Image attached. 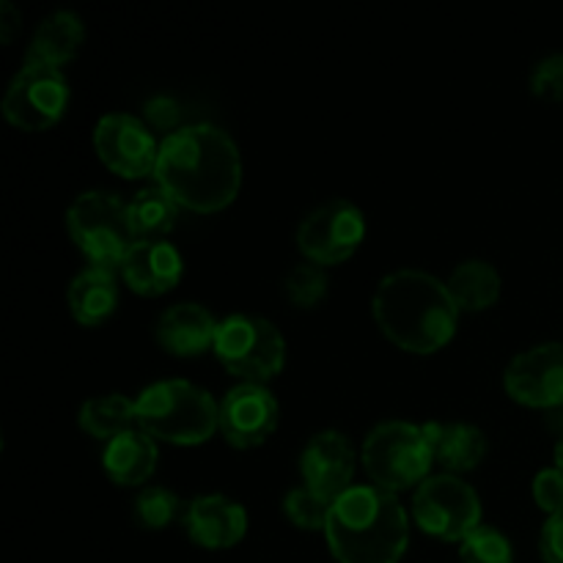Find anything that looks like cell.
<instances>
[{"mask_svg": "<svg viewBox=\"0 0 563 563\" xmlns=\"http://www.w3.org/2000/svg\"><path fill=\"white\" fill-rule=\"evenodd\" d=\"M154 179L181 209L220 212L240 196L242 154L220 126L187 124L159 143Z\"/></svg>", "mask_w": 563, "mask_h": 563, "instance_id": "1", "label": "cell"}, {"mask_svg": "<svg viewBox=\"0 0 563 563\" xmlns=\"http://www.w3.org/2000/svg\"><path fill=\"white\" fill-rule=\"evenodd\" d=\"M372 317L388 341L412 355H434L456 333L460 308L449 286L423 269H394L372 297Z\"/></svg>", "mask_w": 563, "mask_h": 563, "instance_id": "2", "label": "cell"}, {"mask_svg": "<svg viewBox=\"0 0 563 563\" xmlns=\"http://www.w3.org/2000/svg\"><path fill=\"white\" fill-rule=\"evenodd\" d=\"M324 539L339 563H399L410 544V520L394 493L352 487L335 498Z\"/></svg>", "mask_w": 563, "mask_h": 563, "instance_id": "3", "label": "cell"}, {"mask_svg": "<svg viewBox=\"0 0 563 563\" xmlns=\"http://www.w3.org/2000/svg\"><path fill=\"white\" fill-rule=\"evenodd\" d=\"M137 427L170 445H201L220 429V405L187 379H163L135 399Z\"/></svg>", "mask_w": 563, "mask_h": 563, "instance_id": "4", "label": "cell"}, {"mask_svg": "<svg viewBox=\"0 0 563 563\" xmlns=\"http://www.w3.org/2000/svg\"><path fill=\"white\" fill-rule=\"evenodd\" d=\"M66 229L91 267L121 269L126 253L137 242L130 220V207L115 192H80L66 209Z\"/></svg>", "mask_w": 563, "mask_h": 563, "instance_id": "5", "label": "cell"}, {"mask_svg": "<svg viewBox=\"0 0 563 563\" xmlns=\"http://www.w3.org/2000/svg\"><path fill=\"white\" fill-rule=\"evenodd\" d=\"M434 465V451L418 423L385 421L363 440V467L385 493L421 487Z\"/></svg>", "mask_w": 563, "mask_h": 563, "instance_id": "6", "label": "cell"}, {"mask_svg": "<svg viewBox=\"0 0 563 563\" xmlns=\"http://www.w3.org/2000/svg\"><path fill=\"white\" fill-rule=\"evenodd\" d=\"M214 355L242 383L267 385L286 366V339L269 319L231 313L218 324Z\"/></svg>", "mask_w": 563, "mask_h": 563, "instance_id": "7", "label": "cell"}, {"mask_svg": "<svg viewBox=\"0 0 563 563\" xmlns=\"http://www.w3.org/2000/svg\"><path fill=\"white\" fill-rule=\"evenodd\" d=\"M69 108V82L64 71L42 60H22L3 93L5 121L22 132H44L58 124Z\"/></svg>", "mask_w": 563, "mask_h": 563, "instance_id": "8", "label": "cell"}, {"mask_svg": "<svg viewBox=\"0 0 563 563\" xmlns=\"http://www.w3.org/2000/svg\"><path fill=\"white\" fill-rule=\"evenodd\" d=\"M412 517L423 533L443 542H465L482 526V500L454 473L429 476L412 495Z\"/></svg>", "mask_w": 563, "mask_h": 563, "instance_id": "9", "label": "cell"}, {"mask_svg": "<svg viewBox=\"0 0 563 563\" xmlns=\"http://www.w3.org/2000/svg\"><path fill=\"white\" fill-rule=\"evenodd\" d=\"M366 236V218L346 198H330L302 218L297 229V247L306 262L333 267L346 262Z\"/></svg>", "mask_w": 563, "mask_h": 563, "instance_id": "10", "label": "cell"}, {"mask_svg": "<svg viewBox=\"0 0 563 563\" xmlns=\"http://www.w3.org/2000/svg\"><path fill=\"white\" fill-rule=\"evenodd\" d=\"M93 148L104 168L124 179H143L157 170L159 143L154 141L152 126L137 115L108 113L93 126Z\"/></svg>", "mask_w": 563, "mask_h": 563, "instance_id": "11", "label": "cell"}, {"mask_svg": "<svg viewBox=\"0 0 563 563\" xmlns=\"http://www.w3.org/2000/svg\"><path fill=\"white\" fill-rule=\"evenodd\" d=\"M504 388L517 405L533 410H561L563 407V344L531 346L520 352L504 372Z\"/></svg>", "mask_w": 563, "mask_h": 563, "instance_id": "12", "label": "cell"}, {"mask_svg": "<svg viewBox=\"0 0 563 563\" xmlns=\"http://www.w3.org/2000/svg\"><path fill=\"white\" fill-rule=\"evenodd\" d=\"M278 399L267 385L242 383L220 401V434L234 449H256L278 429Z\"/></svg>", "mask_w": 563, "mask_h": 563, "instance_id": "13", "label": "cell"}, {"mask_svg": "<svg viewBox=\"0 0 563 563\" xmlns=\"http://www.w3.org/2000/svg\"><path fill=\"white\" fill-rule=\"evenodd\" d=\"M300 473L306 487L333 500L341 498L346 489H352L355 476V449L350 438L335 429L313 434L300 454Z\"/></svg>", "mask_w": 563, "mask_h": 563, "instance_id": "14", "label": "cell"}, {"mask_svg": "<svg viewBox=\"0 0 563 563\" xmlns=\"http://www.w3.org/2000/svg\"><path fill=\"white\" fill-rule=\"evenodd\" d=\"M187 537L203 550H229L247 533V511L225 495H201L187 504Z\"/></svg>", "mask_w": 563, "mask_h": 563, "instance_id": "15", "label": "cell"}, {"mask_svg": "<svg viewBox=\"0 0 563 563\" xmlns=\"http://www.w3.org/2000/svg\"><path fill=\"white\" fill-rule=\"evenodd\" d=\"M181 273V253L163 240H137L121 264V278L141 297L168 295L179 286Z\"/></svg>", "mask_w": 563, "mask_h": 563, "instance_id": "16", "label": "cell"}, {"mask_svg": "<svg viewBox=\"0 0 563 563\" xmlns=\"http://www.w3.org/2000/svg\"><path fill=\"white\" fill-rule=\"evenodd\" d=\"M218 324L220 322H214L212 313L198 302H176L159 313L154 335L168 355L198 357L214 350Z\"/></svg>", "mask_w": 563, "mask_h": 563, "instance_id": "17", "label": "cell"}, {"mask_svg": "<svg viewBox=\"0 0 563 563\" xmlns=\"http://www.w3.org/2000/svg\"><path fill=\"white\" fill-rule=\"evenodd\" d=\"M157 440L148 438L143 429H130L108 440L102 451V467L110 482L119 487H137L157 471Z\"/></svg>", "mask_w": 563, "mask_h": 563, "instance_id": "18", "label": "cell"}, {"mask_svg": "<svg viewBox=\"0 0 563 563\" xmlns=\"http://www.w3.org/2000/svg\"><path fill=\"white\" fill-rule=\"evenodd\" d=\"M421 429L432 445L434 462H440L449 473L476 471L487 456V434L473 423L427 421Z\"/></svg>", "mask_w": 563, "mask_h": 563, "instance_id": "19", "label": "cell"}, {"mask_svg": "<svg viewBox=\"0 0 563 563\" xmlns=\"http://www.w3.org/2000/svg\"><path fill=\"white\" fill-rule=\"evenodd\" d=\"M82 42H86L82 16L71 9H58L38 22L31 44H27L25 60H42V64L60 69V66L77 58Z\"/></svg>", "mask_w": 563, "mask_h": 563, "instance_id": "20", "label": "cell"}, {"mask_svg": "<svg viewBox=\"0 0 563 563\" xmlns=\"http://www.w3.org/2000/svg\"><path fill=\"white\" fill-rule=\"evenodd\" d=\"M69 311L82 328H99L108 322L119 308V284L113 269L86 267L66 289Z\"/></svg>", "mask_w": 563, "mask_h": 563, "instance_id": "21", "label": "cell"}, {"mask_svg": "<svg viewBox=\"0 0 563 563\" xmlns=\"http://www.w3.org/2000/svg\"><path fill=\"white\" fill-rule=\"evenodd\" d=\"M445 286H449L460 313H478L487 311L500 300L504 280H500V273L493 264L484 262V258H471V262L456 264Z\"/></svg>", "mask_w": 563, "mask_h": 563, "instance_id": "22", "label": "cell"}, {"mask_svg": "<svg viewBox=\"0 0 563 563\" xmlns=\"http://www.w3.org/2000/svg\"><path fill=\"white\" fill-rule=\"evenodd\" d=\"M80 429L97 440H113L119 434L130 432L137 423L135 401L126 399L124 394L97 396V399L82 401L80 407Z\"/></svg>", "mask_w": 563, "mask_h": 563, "instance_id": "23", "label": "cell"}, {"mask_svg": "<svg viewBox=\"0 0 563 563\" xmlns=\"http://www.w3.org/2000/svg\"><path fill=\"white\" fill-rule=\"evenodd\" d=\"M126 207H130V220L137 240H157V236L168 234L181 209L159 185L137 190Z\"/></svg>", "mask_w": 563, "mask_h": 563, "instance_id": "24", "label": "cell"}, {"mask_svg": "<svg viewBox=\"0 0 563 563\" xmlns=\"http://www.w3.org/2000/svg\"><path fill=\"white\" fill-rule=\"evenodd\" d=\"M185 500L168 487H146L135 498V520L146 531H165L176 520H185Z\"/></svg>", "mask_w": 563, "mask_h": 563, "instance_id": "25", "label": "cell"}, {"mask_svg": "<svg viewBox=\"0 0 563 563\" xmlns=\"http://www.w3.org/2000/svg\"><path fill=\"white\" fill-rule=\"evenodd\" d=\"M328 291H330V278H328V269H324L322 264L300 262L295 264L284 278L286 300H289L295 308H302V311H311V308L322 306Z\"/></svg>", "mask_w": 563, "mask_h": 563, "instance_id": "26", "label": "cell"}, {"mask_svg": "<svg viewBox=\"0 0 563 563\" xmlns=\"http://www.w3.org/2000/svg\"><path fill=\"white\" fill-rule=\"evenodd\" d=\"M333 498L302 484V487H295L286 493L284 511L291 520V526H297L300 531H324L330 520V511H333Z\"/></svg>", "mask_w": 563, "mask_h": 563, "instance_id": "27", "label": "cell"}, {"mask_svg": "<svg viewBox=\"0 0 563 563\" xmlns=\"http://www.w3.org/2000/svg\"><path fill=\"white\" fill-rule=\"evenodd\" d=\"M462 563H515V548L509 539L493 526H478L460 544Z\"/></svg>", "mask_w": 563, "mask_h": 563, "instance_id": "28", "label": "cell"}, {"mask_svg": "<svg viewBox=\"0 0 563 563\" xmlns=\"http://www.w3.org/2000/svg\"><path fill=\"white\" fill-rule=\"evenodd\" d=\"M531 93L544 102H563V53L548 55L533 66Z\"/></svg>", "mask_w": 563, "mask_h": 563, "instance_id": "29", "label": "cell"}, {"mask_svg": "<svg viewBox=\"0 0 563 563\" xmlns=\"http://www.w3.org/2000/svg\"><path fill=\"white\" fill-rule=\"evenodd\" d=\"M533 500H537V506L548 517L561 515L563 511V471H559V467L539 471L537 478H533Z\"/></svg>", "mask_w": 563, "mask_h": 563, "instance_id": "30", "label": "cell"}, {"mask_svg": "<svg viewBox=\"0 0 563 563\" xmlns=\"http://www.w3.org/2000/svg\"><path fill=\"white\" fill-rule=\"evenodd\" d=\"M179 119H181L179 102H176L174 97H168V93H157V97H152L146 102V121L148 126H154V130H163L170 135V132L181 130Z\"/></svg>", "mask_w": 563, "mask_h": 563, "instance_id": "31", "label": "cell"}, {"mask_svg": "<svg viewBox=\"0 0 563 563\" xmlns=\"http://www.w3.org/2000/svg\"><path fill=\"white\" fill-rule=\"evenodd\" d=\"M539 553L544 563H563V511L548 517L539 537Z\"/></svg>", "mask_w": 563, "mask_h": 563, "instance_id": "32", "label": "cell"}, {"mask_svg": "<svg viewBox=\"0 0 563 563\" xmlns=\"http://www.w3.org/2000/svg\"><path fill=\"white\" fill-rule=\"evenodd\" d=\"M20 31H22V14L16 11V5L11 3V0H3V3H0V42L11 44Z\"/></svg>", "mask_w": 563, "mask_h": 563, "instance_id": "33", "label": "cell"}, {"mask_svg": "<svg viewBox=\"0 0 563 563\" xmlns=\"http://www.w3.org/2000/svg\"><path fill=\"white\" fill-rule=\"evenodd\" d=\"M555 467L563 471V438L559 440V445H555Z\"/></svg>", "mask_w": 563, "mask_h": 563, "instance_id": "34", "label": "cell"}]
</instances>
